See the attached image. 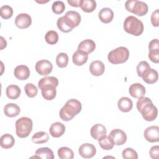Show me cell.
I'll return each mask as SVG.
<instances>
[{
	"mask_svg": "<svg viewBox=\"0 0 159 159\" xmlns=\"http://www.w3.org/2000/svg\"><path fill=\"white\" fill-rule=\"evenodd\" d=\"M137 108L147 121H153L157 117L158 109L149 98H139L137 102Z\"/></svg>",
	"mask_w": 159,
	"mask_h": 159,
	"instance_id": "1",
	"label": "cell"
},
{
	"mask_svg": "<svg viewBox=\"0 0 159 159\" xmlns=\"http://www.w3.org/2000/svg\"><path fill=\"white\" fill-rule=\"evenodd\" d=\"M81 108V103L78 100L76 99H69L60 109V117L64 121H69L80 112Z\"/></svg>",
	"mask_w": 159,
	"mask_h": 159,
	"instance_id": "2",
	"label": "cell"
},
{
	"mask_svg": "<svg viewBox=\"0 0 159 159\" xmlns=\"http://www.w3.org/2000/svg\"><path fill=\"white\" fill-rule=\"evenodd\" d=\"M124 30L128 34L135 36L140 35L143 31V22L133 16L125 18L124 22Z\"/></svg>",
	"mask_w": 159,
	"mask_h": 159,
	"instance_id": "3",
	"label": "cell"
},
{
	"mask_svg": "<svg viewBox=\"0 0 159 159\" xmlns=\"http://www.w3.org/2000/svg\"><path fill=\"white\" fill-rule=\"evenodd\" d=\"M33 122L30 118L22 117L16 122V133L20 138H25L32 132Z\"/></svg>",
	"mask_w": 159,
	"mask_h": 159,
	"instance_id": "4",
	"label": "cell"
},
{
	"mask_svg": "<svg viewBox=\"0 0 159 159\" xmlns=\"http://www.w3.org/2000/svg\"><path fill=\"white\" fill-rule=\"evenodd\" d=\"M129 57V51L124 47H119L111 51L107 55L108 60L112 64H121L125 62Z\"/></svg>",
	"mask_w": 159,
	"mask_h": 159,
	"instance_id": "5",
	"label": "cell"
},
{
	"mask_svg": "<svg viewBox=\"0 0 159 159\" xmlns=\"http://www.w3.org/2000/svg\"><path fill=\"white\" fill-rule=\"evenodd\" d=\"M125 7L128 11L138 16L145 15L148 9V5L145 2L137 0H127L125 3Z\"/></svg>",
	"mask_w": 159,
	"mask_h": 159,
	"instance_id": "6",
	"label": "cell"
},
{
	"mask_svg": "<svg viewBox=\"0 0 159 159\" xmlns=\"http://www.w3.org/2000/svg\"><path fill=\"white\" fill-rule=\"evenodd\" d=\"M53 69L52 63L47 60H40L35 64V70L40 75H49Z\"/></svg>",
	"mask_w": 159,
	"mask_h": 159,
	"instance_id": "7",
	"label": "cell"
},
{
	"mask_svg": "<svg viewBox=\"0 0 159 159\" xmlns=\"http://www.w3.org/2000/svg\"><path fill=\"white\" fill-rule=\"evenodd\" d=\"M144 137L149 142L153 143L159 141V127L152 125L147 127L144 131Z\"/></svg>",
	"mask_w": 159,
	"mask_h": 159,
	"instance_id": "8",
	"label": "cell"
},
{
	"mask_svg": "<svg viewBox=\"0 0 159 159\" xmlns=\"http://www.w3.org/2000/svg\"><path fill=\"white\" fill-rule=\"evenodd\" d=\"M79 154L84 158H93L96 153V149L94 145L91 143H83L78 148Z\"/></svg>",
	"mask_w": 159,
	"mask_h": 159,
	"instance_id": "9",
	"label": "cell"
},
{
	"mask_svg": "<svg viewBox=\"0 0 159 159\" xmlns=\"http://www.w3.org/2000/svg\"><path fill=\"white\" fill-rule=\"evenodd\" d=\"M109 136L112 138L114 145H122L127 141L126 134L119 129H115L111 130Z\"/></svg>",
	"mask_w": 159,
	"mask_h": 159,
	"instance_id": "10",
	"label": "cell"
},
{
	"mask_svg": "<svg viewBox=\"0 0 159 159\" xmlns=\"http://www.w3.org/2000/svg\"><path fill=\"white\" fill-rule=\"evenodd\" d=\"M15 24L19 29H26L32 24L31 17L26 13L19 14L15 19Z\"/></svg>",
	"mask_w": 159,
	"mask_h": 159,
	"instance_id": "11",
	"label": "cell"
},
{
	"mask_svg": "<svg viewBox=\"0 0 159 159\" xmlns=\"http://www.w3.org/2000/svg\"><path fill=\"white\" fill-rule=\"evenodd\" d=\"M107 130L104 125L101 124H96L93 125L90 130L91 137L95 140H99L106 135Z\"/></svg>",
	"mask_w": 159,
	"mask_h": 159,
	"instance_id": "12",
	"label": "cell"
},
{
	"mask_svg": "<svg viewBox=\"0 0 159 159\" xmlns=\"http://www.w3.org/2000/svg\"><path fill=\"white\" fill-rule=\"evenodd\" d=\"M57 86L53 84H46L44 85L40 89L43 98L46 100H52L53 99L57 94L56 90Z\"/></svg>",
	"mask_w": 159,
	"mask_h": 159,
	"instance_id": "13",
	"label": "cell"
},
{
	"mask_svg": "<svg viewBox=\"0 0 159 159\" xmlns=\"http://www.w3.org/2000/svg\"><path fill=\"white\" fill-rule=\"evenodd\" d=\"M14 75L19 80H25L30 76V70L24 65H18L14 70Z\"/></svg>",
	"mask_w": 159,
	"mask_h": 159,
	"instance_id": "14",
	"label": "cell"
},
{
	"mask_svg": "<svg viewBox=\"0 0 159 159\" xmlns=\"http://www.w3.org/2000/svg\"><path fill=\"white\" fill-rule=\"evenodd\" d=\"M129 94L135 98H139L143 96L146 93L145 87L140 83H134L130 85L129 89Z\"/></svg>",
	"mask_w": 159,
	"mask_h": 159,
	"instance_id": "15",
	"label": "cell"
},
{
	"mask_svg": "<svg viewBox=\"0 0 159 159\" xmlns=\"http://www.w3.org/2000/svg\"><path fill=\"white\" fill-rule=\"evenodd\" d=\"M104 70L105 66L101 61H93L89 65V71L94 76H99L102 75L104 73Z\"/></svg>",
	"mask_w": 159,
	"mask_h": 159,
	"instance_id": "16",
	"label": "cell"
},
{
	"mask_svg": "<svg viewBox=\"0 0 159 159\" xmlns=\"http://www.w3.org/2000/svg\"><path fill=\"white\" fill-rule=\"evenodd\" d=\"M50 134L55 138L61 137L65 132V126L60 122H56L51 125L49 129Z\"/></svg>",
	"mask_w": 159,
	"mask_h": 159,
	"instance_id": "17",
	"label": "cell"
},
{
	"mask_svg": "<svg viewBox=\"0 0 159 159\" xmlns=\"http://www.w3.org/2000/svg\"><path fill=\"white\" fill-rule=\"evenodd\" d=\"M96 48V43L91 39H86L81 41L78 47V50L87 54L91 53Z\"/></svg>",
	"mask_w": 159,
	"mask_h": 159,
	"instance_id": "18",
	"label": "cell"
},
{
	"mask_svg": "<svg viewBox=\"0 0 159 159\" xmlns=\"http://www.w3.org/2000/svg\"><path fill=\"white\" fill-rule=\"evenodd\" d=\"M64 16L73 28L77 27L81 20L80 13L75 11H69L66 12Z\"/></svg>",
	"mask_w": 159,
	"mask_h": 159,
	"instance_id": "19",
	"label": "cell"
},
{
	"mask_svg": "<svg viewBox=\"0 0 159 159\" xmlns=\"http://www.w3.org/2000/svg\"><path fill=\"white\" fill-rule=\"evenodd\" d=\"M100 20L105 24L111 22L114 17L112 10L109 7H104L100 10L98 14Z\"/></svg>",
	"mask_w": 159,
	"mask_h": 159,
	"instance_id": "20",
	"label": "cell"
},
{
	"mask_svg": "<svg viewBox=\"0 0 159 159\" xmlns=\"http://www.w3.org/2000/svg\"><path fill=\"white\" fill-rule=\"evenodd\" d=\"M88 59V54L77 50L73 55L72 60L76 66H81L86 63Z\"/></svg>",
	"mask_w": 159,
	"mask_h": 159,
	"instance_id": "21",
	"label": "cell"
},
{
	"mask_svg": "<svg viewBox=\"0 0 159 159\" xmlns=\"http://www.w3.org/2000/svg\"><path fill=\"white\" fill-rule=\"evenodd\" d=\"M20 109L19 106L14 103H8L4 107L5 115L9 117H14L20 114Z\"/></svg>",
	"mask_w": 159,
	"mask_h": 159,
	"instance_id": "22",
	"label": "cell"
},
{
	"mask_svg": "<svg viewBox=\"0 0 159 159\" xmlns=\"http://www.w3.org/2000/svg\"><path fill=\"white\" fill-rule=\"evenodd\" d=\"M117 106L120 111L127 112L132 109L133 102L127 97H122L118 101Z\"/></svg>",
	"mask_w": 159,
	"mask_h": 159,
	"instance_id": "23",
	"label": "cell"
},
{
	"mask_svg": "<svg viewBox=\"0 0 159 159\" xmlns=\"http://www.w3.org/2000/svg\"><path fill=\"white\" fill-rule=\"evenodd\" d=\"M32 157L43 159H53L54 155L53 151L50 148L48 147H42L36 150L35 156Z\"/></svg>",
	"mask_w": 159,
	"mask_h": 159,
	"instance_id": "24",
	"label": "cell"
},
{
	"mask_svg": "<svg viewBox=\"0 0 159 159\" xmlns=\"http://www.w3.org/2000/svg\"><path fill=\"white\" fill-rule=\"evenodd\" d=\"M21 90L20 88L15 84H11L6 88V93L8 98L11 99H17L20 94Z\"/></svg>",
	"mask_w": 159,
	"mask_h": 159,
	"instance_id": "25",
	"label": "cell"
},
{
	"mask_svg": "<svg viewBox=\"0 0 159 159\" xmlns=\"http://www.w3.org/2000/svg\"><path fill=\"white\" fill-rule=\"evenodd\" d=\"M1 147L3 148H10L15 143V139L12 135L9 134H5L2 135L0 138Z\"/></svg>",
	"mask_w": 159,
	"mask_h": 159,
	"instance_id": "26",
	"label": "cell"
},
{
	"mask_svg": "<svg viewBox=\"0 0 159 159\" xmlns=\"http://www.w3.org/2000/svg\"><path fill=\"white\" fill-rule=\"evenodd\" d=\"M142 78L147 84H153L158 81V73L157 70L150 68Z\"/></svg>",
	"mask_w": 159,
	"mask_h": 159,
	"instance_id": "27",
	"label": "cell"
},
{
	"mask_svg": "<svg viewBox=\"0 0 159 159\" xmlns=\"http://www.w3.org/2000/svg\"><path fill=\"white\" fill-rule=\"evenodd\" d=\"M57 25L60 30L65 33L71 32L73 29V27L71 25L65 16L60 17L58 19Z\"/></svg>",
	"mask_w": 159,
	"mask_h": 159,
	"instance_id": "28",
	"label": "cell"
},
{
	"mask_svg": "<svg viewBox=\"0 0 159 159\" xmlns=\"http://www.w3.org/2000/svg\"><path fill=\"white\" fill-rule=\"evenodd\" d=\"M49 139L48 134L43 131L36 132L32 137V141L33 143L36 144H42L48 142Z\"/></svg>",
	"mask_w": 159,
	"mask_h": 159,
	"instance_id": "29",
	"label": "cell"
},
{
	"mask_svg": "<svg viewBox=\"0 0 159 159\" xmlns=\"http://www.w3.org/2000/svg\"><path fill=\"white\" fill-rule=\"evenodd\" d=\"M100 147L106 150H111L114 145V143L112 138L109 135H105L99 140H98Z\"/></svg>",
	"mask_w": 159,
	"mask_h": 159,
	"instance_id": "30",
	"label": "cell"
},
{
	"mask_svg": "<svg viewBox=\"0 0 159 159\" xmlns=\"http://www.w3.org/2000/svg\"><path fill=\"white\" fill-rule=\"evenodd\" d=\"M58 155L61 159H73L74 153L73 150L66 147H63L58 150Z\"/></svg>",
	"mask_w": 159,
	"mask_h": 159,
	"instance_id": "31",
	"label": "cell"
},
{
	"mask_svg": "<svg viewBox=\"0 0 159 159\" xmlns=\"http://www.w3.org/2000/svg\"><path fill=\"white\" fill-rule=\"evenodd\" d=\"M46 84H53L57 87L58 85V80L54 76H45L41 78L38 82V87L40 89Z\"/></svg>",
	"mask_w": 159,
	"mask_h": 159,
	"instance_id": "32",
	"label": "cell"
},
{
	"mask_svg": "<svg viewBox=\"0 0 159 159\" xmlns=\"http://www.w3.org/2000/svg\"><path fill=\"white\" fill-rule=\"evenodd\" d=\"M80 7L85 12H92L96 7V2L94 0H83Z\"/></svg>",
	"mask_w": 159,
	"mask_h": 159,
	"instance_id": "33",
	"label": "cell"
},
{
	"mask_svg": "<svg viewBox=\"0 0 159 159\" xmlns=\"http://www.w3.org/2000/svg\"><path fill=\"white\" fill-rule=\"evenodd\" d=\"M69 58L66 53H60L56 57V63L60 68H65L68 65Z\"/></svg>",
	"mask_w": 159,
	"mask_h": 159,
	"instance_id": "34",
	"label": "cell"
},
{
	"mask_svg": "<svg viewBox=\"0 0 159 159\" xmlns=\"http://www.w3.org/2000/svg\"><path fill=\"white\" fill-rule=\"evenodd\" d=\"M46 42L50 45H54L58 41V34L55 30H49L45 35Z\"/></svg>",
	"mask_w": 159,
	"mask_h": 159,
	"instance_id": "35",
	"label": "cell"
},
{
	"mask_svg": "<svg viewBox=\"0 0 159 159\" xmlns=\"http://www.w3.org/2000/svg\"><path fill=\"white\" fill-rule=\"evenodd\" d=\"M150 68V66L147 61H141L137 66V72L138 76L142 78Z\"/></svg>",
	"mask_w": 159,
	"mask_h": 159,
	"instance_id": "36",
	"label": "cell"
},
{
	"mask_svg": "<svg viewBox=\"0 0 159 159\" xmlns=\"http://www.w3.org/2000/svg\"><path fill=\"white\" fill-rule=\"evenodd\" d=\"M24 91L29 98H34L38 93L37 88L32 83H27L24 86Z\"/></svg>",
	"mask_w": 159,
	"mask_h": 159,
	"instance_id": "37",
	"label": "cell"
},
{
	"mask_svg": "<svg viewBox=\"0 0 159 159\" xmlns=\"http://www.w3.org/2000/svg\"><path fill=\"white\" fill-rule=\"evenodd\" d=\"M13 14L12 8L8 5H4L0 8L1 17L4 19H8L12 17Z\"/></svg>",
	"mask_w": 159,
	"mask_h": 159,
	"instance_id": "38",
	"label": "cell"
},
{
	"mask_svg": "<svg viewBox=\"0 0 159 159\" xmlns=\"http://www.w3.org/2000/svg\"><path fill=\"white\" fill-rule=\"evenodd\" d=\"M65 9V5L61 1H56L53 2L52 6V11L56 14H61Z\"/></svg>",
	"mask_w": 159,
	"mask_h": 159,
	"instance_id": "39",
	"label": "cell"
},
{
	"mask_svg": "<svg viewBox=\"0 0 159 159\" xmlns=\"http://www.w3.org/2000/svg\"><path fill=\"white\" fill-rule=\"evenodd\" d=\"M122 157L124 159H137L138 155L135 150L132 148H126L122 151Z\"/></svg>",
	"mask_w": 159,
	"mask_h": 159,
	"instance_id": "40",
	"label": "cell"
},
{
	"mask_svg": "<svg viewBox=\"0 0 159 159\" xmlns=\"http://www.w3.org/2000/svg\"><path fill=\"white\" fill-rule=\"evenodd\" d=\"M148 58L152 62L158 63L159 62V49L149 50Z\"/></svg>",
	"mask_w": 159,
	"mask_h": 159,
	"instance_id": "41",
	"label": "cell"
},
{
	"mask_svg": "<svg viewBox=\"0 0 159 159\" xmlns=\"http://www.w3.org/2000/svg\"><path fill=\"white\" fill-rule=\"evenodd\" d=\"M152 24L154 27H158L159 25V10L156 9L154 11L150 17Z\"/></svg>",
	"mask_w": 159,
	"mask_h": 159,
	"instance_id": "42",
	"label": "cell"
},
{
	"mask_svg": "<svg viewBox=\"0 0 159 159\" xmlns=\"http://www.w3.org/2000/svg\"><path fill=\"white\" fill-rule=\"evenodd\" d=\"M150 157L153 159L159 158V146L155 145L151 147L149 151Z\"/></svg>",
	"mask_w": 159,
	"mask_h": 159,
	"instance_id": "43",
	"label": "cell"
},
{
	"mask_svg": "<svg viewBox=\"0 0 159 159\" xmlns=\"http://www.w3.org/2000/svg\"><path fill=\"white\" fill-rule=\"evenodd\" d=\"M148 48H149V50H155V49H159L158 40L157 39H155L152 40L149 43Z\"/></svg>",
	"mask_w": 159,
	"mask_h": 159,
	"instance_id": "44",
	"label": "cell"
},
{
	"mask_svg": "<svg viewBox=\"0 0 159 159\" xmlns=\"http://www.w3.org/2000/svg\"><path fill=\"white\" fill-rule=\"evenodd\" d=\"M83 0H67L68 3L73 7H80Z\"/></svg>",
	"mask_w": 159,
	"mask_h": 159,
	"instance_id": "45",
	"label": "cell"
}]
</instances>
